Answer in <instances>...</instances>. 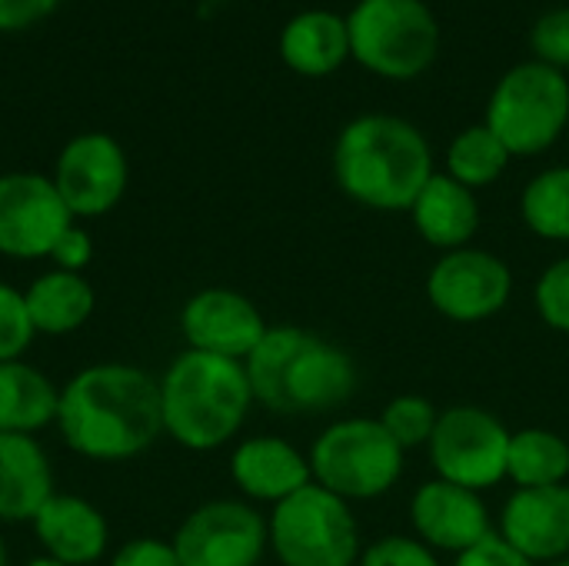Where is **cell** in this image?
<instances>
[{
	"label": "cell",
	"instance_id": "obj_1",
	"mask_svg": "<svg viewBox=\"0 0 569 566\" xmlns=\"http://www.w3.org/2000/svg\"><path fill=\"white\" fill-rule=\"evenodd\" d=\"M57 430L93 464H123L163 437L160 380L133 364H93L60 390Z\"/></svg>",
	"mask_w": 569,
	"mask_h": 566
},
{
	"label": "cell",
	"instance_id": "obj_2",
	"mask_svg": "<svg viewBox=\"0 0 569 566\" xmlns=\"http://www.w3.org/2000/svg\"><path fill=\"white\" fill-rule=\"evenodd\" d=\"M330 167L347 200L383 214L410 210L423 183L437 173L430 140L397 113L353 117L337 133Z\"/></svg>",
	"mask_w": 569,
	"mask_h": 566
},
{
	"label": "cell",
	"instance_id": "obj_3",
	"mask_svg": "<svg viewBox=\"0 0 569 566\" xmlns=\"http://www.w3.org/2000/svg\"><path fill=\"white\" fill-rule=\"evenodd\" d=\"M243 370L253 400L273 414H330L360 387V370L343 347L290 324L270 327Z\"/></svg>",
	"mask_w": 569,
	"mask_h": 566
},
{
	"label": "cell",
	"instance_id": "obj_4",
	"mask_svg": "<svg viewBox=\"0 0 569 566\" xmlns=\"http://www.w3.org/2000/svg\"><path fill=\"white\" fill-rule=\"evenodd\" d=\"M253 404L240 360L183 350L160 377L163 434L197 454L230 444Z\"/></svg>",
	"mask_w": 569,
	"mask_h": 566
},
{
	"label": "cell",
	"instance_id": "obj_5",
	"mask_svg": "<svg viewBox=\"0 0 569 566\" xmlns=\"http://www.w3.org/2000/svg\"><path fill=\"white\" fill-rule=\"evenodd\" d=\"M347 30L350 57L383 80H417L440 53V20L427 0H357Z\"/></svg>",
	"mask_w": 569,
	"mask_h": 566
},
{
	"label": "cell",
	"instance_id": "obj_6",
	"mask_svg": "<svg viewBox=\"0 0 569 566\" xmlns=\"http://www.w3.org/2000/svg\"><path fill=\"white\" fill-rule=\"evenodd\" d=\"M307 460L317 487L347 504H360L377 500L400 484L407 454L383 430L380 417H347L313 440Z\"/></svg>",
	"mask_w": 569,
	"mask_h": 566
},
{
	"label": "cell",
	"instance_id": "obj_7",
	"mask_svg": "<svg viewBox=\"0 0 569 566\" xmlns=\"http://www.w3.org/2000/svg\"><path fill=\"white\" fill-rule=\"evenodd\" d=\"M483 123L513 157L550 150L569 123V77L540 60L510 67L487 100Z\"/></svg>",
	"mask_w": 569,
	"mask_h": 566
},
{
	"label": "cell",
	"instance_id": "obj_8",
	"mask_svg": "<svg viewBox=\"0 0 569 566\" xmlns=\"http://www.w3.org/2000/svg\"><path fill=\"white\" fill-rule=\"evenodd\" d=\"M270 550L280 566H357L360 524L347 500L307 484L267 517Z\"/></svg>",
	"mask_w": 569,
	"mask_h": 566
},
{
	"label": "cell",
	"instance_id": "obj_9",
	"mask_svg": "<svg viewBox=\"0 0 569 566\" xmlns=\"http://www.w3.org/2000/svg\"><path fill=\"white\" fill-rule=\"evenodd\" d=\"M510 437L513 430L497 414L477 404H453L440 410L437 430L427 444L430 467L440 480L483 494L507 480Z\"/></svg>",
	"mask_w": 569,
	"mask_h": 566
},
{
	"label": "cell",
	"instance_id": "obj_10",
	"mask_svg": "<svg viewBox=\"0 0 569 566\" xmlns=\"http://www.w3.org/2000/svg\"><path fill=\"white\" fill-rule=\"evenodd\" d=\"M513 297V270L503 257L483 247L440 254L427 274L430 307L453 324H483Z\"/></svg>",
	"mask_w": 569,
	"mask_h": 566
},
{
	"label": "cell",
	"instance_id": "obj_11",
	"mask_svg": "<svg viewBox=\"0 0 569 566\" xmlns=\"http://www.w3.org/2000/svg\"><path fill=\"white\" fill-rule=\"evenodd\" d=\"M173 550L180 566H260L270 530L253 504L210 500L177 527Z\"/></svg>",
	"mask_w": 569,
	"mask_h": 566
},
{
	"label": "cell",
	"instance_id": "obj_12",
	"mask_svg": "<svg viewBox=\"0 0 569 566\" xmlns=\"http://www.w3.org/2000/svg\"><path fill=\"white\" fill-rule=\"evenodd\" d=\"M77 224L53 177L17 170L0 177V254L10 260L50 257L60 234Z\"/></svg>",
	"mask_w": 569,
	"mask_h": 566
},
{
	"label": "cell",
	"instance_id": "obj_13",
	"mask_svg": "<svg viewBox=\"0 0 569 566\" xmlns=\"http://www.w3.org/2000/svg\"><path fill=\"white\" fill-rule=\"evenodd\" d=\"M130 180L127 153L110 133H80L73 137L53 167V183L77 217H103L110 214Z\"/></svg>",
	"mask_w": 569,
	"mask_h": 566
},
{
	"label": "cell",
	"instance_id": "obj_14",
	"mask_svg": "<svg viewBox=\"0 0 569 566\" xmlns=\"http://www.w3.org/2000/svg\"><path fill=\"white\" fill-rule=\"evenodd\" d=\"M267 330L270 327L260 307L230 287L197 290L180 310V334L187 347L210 357H227L243 364Z\"/></svg>",
	"mask_w": 569,
	"mask_h": 566
},
{
	"label": "cell",
	"instance_id": "obj_15",
	"mask_svg": "<svg viewBox=\"0 0 569 566\" xmlns=\"http://www.w3.org/2000/svg\"><path fill=\"white\" fill-rule=\"evenodd\" d=\"M410 524L417 540L437 554H463L493 534L490 510L477 490L447 484L440 477L417 487L410 500Z\"/></svg>",
	"mask_w": 569,
	"mask_h": 566
},
{
	"label": "cell",
	"instance_id": "obj_16",
	"mask_svg": "<svg viewBox=\"0 0 569 566\" xmlns=\"http://www.w3.org/2000/svg\"><path fill=\"white\" fill-rule=\"evenodd\" d=\"M497 534L530 564L550 566L569 557V484L517 487L503 510Z\"/></svg>",
	"mask_w": 569,
	"mask_h": 566
},
{
	"label": "cell",
	"instance_id": "obj_17",
	"mask_svg": "<svg viewBox=\"0 0 569 566\" xmlns=\"http://www.w3.org/2000/svg\"><path fill=\"white\" fill-rule=\"evenodd\" d=\"M230 477L247 500L270 507L283 504L287 497L313 484L307 454H300L283 437L240 440L237 450L230 454Z\"/></svg>",
	"mask_w": 569,
	"mask_h": 566
},
{
	"label": "cell",
	"instance_id": "obj_18",
	"mask_svg": "<svg viewBox=\"0 0 569 566\" xmlns=\"http://www.w3.org/2000/svg\"><path fill=\"white\" fill-rule=\"evenodd\" d=\"M33 534L43 547V557L67 566H93L110 544L103 514L90 500L70 494H53L43 504V510L33 517Z\"/></svg>",
	"mask_w": 569,
	"mask_h": 566
},
{
	"label": "cell",
	"instance_id": "obj_19",
	"mask_svg": "<svg viewBox=\"0 0 569 566\" xmlns=\"http://www.w3.org/2000/svg\"><path fill=\"white\" fill-rule=\"evenodd\" d=\"M420 240L430 244L440 254L470 247V240L480 230V203L477 193L463 183H457L450 173L437 170L423 190L417 193L413 207L407 210Z\"/></svg>",
	"mask_w": 569,
	"mask_h": 566
},
{
	"label": "cell",
	"instance_id": "obj_20",
	"mask_svg": "<svg viewBox=\"0 0 569 566\" xmlns=\"http://www.w3.org/2000/svg\"><path fill=\"white\" fill-rule=\"evenodd\" d=\"M53 494V467L37 437L0 434V520L33 524Z\"/></svg>",
	"mask_w": 569,
	"mask_h": 566
},
{
	"label": "cell",
	"instance_id": "obj_21",
	"mask_svg": "<svg viewBox=\"0 0 569 566\" xmlns=\"http://www.w3.org/2000/svg\"><path fill=\"white\" fill-rule=\"evenodd\" d=\"M280 60L300 77H330L350 60L347 13L300 10L280 30Z\"/></svg>",
	"mask_w": 569,
	"mask_h": 566
},
{
	"label": "cell",
	"instance_id": "obj_22",
	"mask_svg": "<svg viewBox=\"0 0 569 566\" xmlns=\"http://www.w3.org/2000/svg\"><path fill=\"white\" fill-rule=\"evenodd\" d=\"M60 390L57 384L27 360L0 364V434L37 437L57 424Z\"/></svg>",
	"mask_w": 569,
	"mask_h": 566
},
{
	"label": "cell",
	"instance_id": "obj_23",
	"mask_svg": "<svg viewBox=\"0 0 569 566\" xmlns=\"http://www.w3.org/2000/svg\"><path fill=\"white\" fill-rule=\"evenodd\" d=\"M23 300H27L33 330L43 337H67V334L80 330L97 307V297H93V287L87 284V277L57 270V267L40 274L23 290Z\"/></svg>",
	"mask_w": 569,
	"mask_h": 566
},
{
	"label": "cell",
	"instance_id": "obj_24",
	"mask_svg": "<svg viewBox=\"0 0 569 566\" xmlns=\"http://www.w3.org/2000/svg\"><path fill=\"white\" fill-rule=\"evenodd\" d=\"M507 477L517 487H560L569 480V440L550 427H523L510 437Z\"/></svg>",
	"mask_w": 569,
	"mask_h": 566
},
{
	"label": "cell",
	"instance_id": "obj_25",
	"mask_svg": "<svg viewBox=\"0 0 569 566\" xmlns=\"http://www.w3.org/2000/svg\"><path fill=\"white\" fill-rule=\"evenodd\" d=\"M510 160H513V153L503 147V140L487 123H473L450 140L443 173H450L457 183H463L477 193L480 187L497 183L503 177V170L510 167Z\"/></svg>",
	"mask_w": 569,
	"mask_h": 566
},
{
	"label": "cell",
	"instance_id": "obj_26",
	"mask_svg": "<svg viewBox=\"0 0 569 566\" xmlns=\"http://www.w3.org/2000/svg\"><path fill=\"white\" fill-rule=\"evenodd\" d=\"M520 217L533 237L569 244V167H547L523 187Z\"/></svg>",
	"mask_w": 569,
	"mask_h": 566
},
{
	"label": "cell",
	"instance_id": "obj_27",
	"mask_svg": "<svg viewBox=\"0 0 569 566\" xmlns=\"http://www.w3.org/2000/svg\"><path fill=\"white\" fill-rule=\"evenodd\" d=\"M437 420H440V410L423 394H400L380 414L383 430L400 444L403 454L417 450V447H427L433 430H437Z\"/></svg>",
	"mask_w": 569,
	"mask_h": 566
},
{
	"label": "cell",
	"instance_id": "obj_28",
	"mask_svg": "<svg viewBox=\"0 0 569 566\" xmlns=\"http://www.w3.org/2000/svg\"><path fill=\"white\" fill-rule=\"evenodd\" d=\"M533 307L540 320L569 337V257L553 260L533 284Z\"/></svg>",
	"mask_w": 569,
	"mask_h": 566
},
{
	"label": "cell",
	"instance_id": "obj_29",
	"mask_svg": "<svg viewBox=\"0 0 569 566\" xmlns=\"http://www.w3.org/2000/svg\"><path fill=\"white\" fill-rule=\"evenodd\" d=\"M37 330L27 314L23 290L0 280V364L23 360V350L33 344Z\"/></svg>",
	"mask_w": 569,
	"mask_h": 566
},
{
	"label": "cell",
	"instance_id": "obj_30",
	"mask_svg": "<svg viewBox=\"0 0 569 566\" xmlns=\"http://www.w3.org/2000/svg\"><path fill=\"white\" fill-rule=\"evenodd\" d=\"M530 50L533 60L557 67V70H569V7H553L547 13L537 17L533 30H530Z\"/></svg>",
	"mask_w": 569,
	"mask_h": 566
},
{
	"label": "cell",
	"instance_id": "obj_31",
	"mask_svg": "<svg viewBox=\"0 0 569 566\" xmlns=\"http://www.w3.org/2000/svg\"><path fill=\"white\" fill-rule=\"evenodd\" d=\"M357 566H443L437 550H430L423 540L407 537V534H390L380 537L377 544L363 547Z\"/></svg>",
	"mask_w": 569,
	"mask_h": 566
},
{
	"label": "cell",
	"instance_id": "obj_32",
	"mask_svg": "<svg viewBox=\"0 0 569 566\" xmlns=\"http://www.w3.org/2000/svg\"><path fill=\"white\" fill-rule=\"evenodd\" d=\"M110 566H180V557L173 550V540L133 537L113 554Z\"/></svg>",
	"mask_w": 569,
	"mask_h": 566
},
{
	"label": "cell",
	"instance_id": "obj_33",
	"mask_svg": "<svg viewBox=\"0 0 569 566\" xmlns=\"http://www.w3.org/2000/svg\"><path fill=\"white\" fill-rule=\"evenodd\" d=\"M47 260H50L57 270L80 274V270L93 260V240H90V234H87L83 227L70 224V227L60 234V240L53 244V250H50Z\"/></svg>",
	"mask_w": 569,
	"mask_h": 566
},
{
	"label": "cell",
	"instance_id": "obj_34",
	"mask_svg": "<svg viewBox=\"0 0 569 566\" xmlns=\"http://www.w3.org/2000/svg\"><path fill=\"white\" fill-rule=\"evenodd\" d=\"M453 566H537L530 564L523 554H517L497 530L487 537V540H480L477 547H470V550H463V554H457L453 557Z\"/></svg>",
	"mask_w": 569,
	"mask_h": 566
},
{
	"label": "cell",
	"instance_id": "obj_35",
	"mask_svg": "<svg viewBox=\"0 0 569 566\" xmlns=\"http://www.w3.org/2000/svg\"><path fill=\"white\" fill-rule=\"evenodd\" d=\"M60 0H0V30H23L53 13Z\"/></svg>",
	"mask_w": 569,
	"mask_h": 566
},
{
	"label": "cell",
	"instance_id": "obj_36",
	"mask_svg": "<svg viewBox=\"0 0 569 566\" xmlns=\"http://www.w3.org/2000/svg\"><path fill=\"white\" fill-rule=\"evenodd\" d=\"M23 566H67V564H60V560H50V557H33V560H27Z\"/></svg>",
	"mask_w": 569,
	"mask_h": 566
},
{
	"label": "cell",
	"instance_id": "obj_37",
	"mask_svg": "<svg viewBox=\"0 0 569 566\" xmlns=\"http://www.w3.org/2000/svg\"><path fill=\"white\" fill-rule=\"evenodd\" d=\"M0 566H7V544H3V537H0Z\"/></svg>",
	"mask_w": 569,
	"mask_h": 566
},
{
	"label": "cell",
	"instance_id": "obj_38",
	"mask_svg": "<svg viewBox=\"0 0 569 566\" xmlns=\"http://www.w3.org/2000/svg\"><path fill=\"white\" fill-rule=\"evenodd\" d=\"M550 566H569V557L567 560H557V564H550Z\"/></svg>",
	"mask_w": 569,
	"mask_h": 566
}]
</instances>
